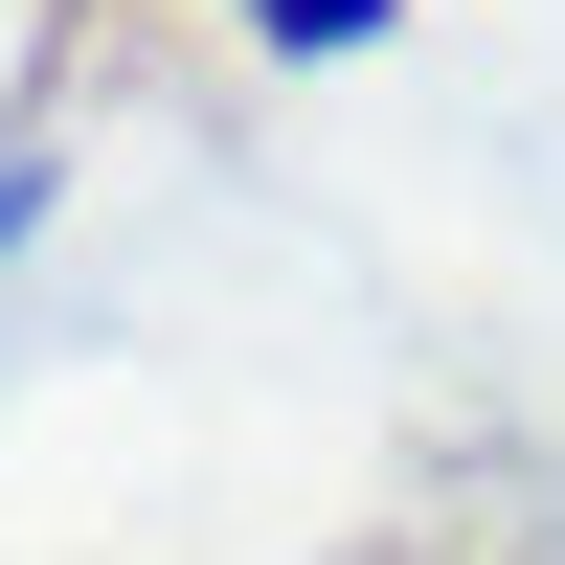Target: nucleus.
<instances>
[{
	"label": "nucleus",
	"instance_id": "obj_1",
	"mask_svg": "<svg viewBox=\"0 0 565 565\" xmlns=\"http://www.w3.org/2000/svg\"><path fill=\"white\" fill-rule=\"evenodd\" d=\"M271 23H295V45H340V23H385V0H271Z\"/></svg>",
	"mask_w": 565,
	"mask_h": 565
}]
</instances>
